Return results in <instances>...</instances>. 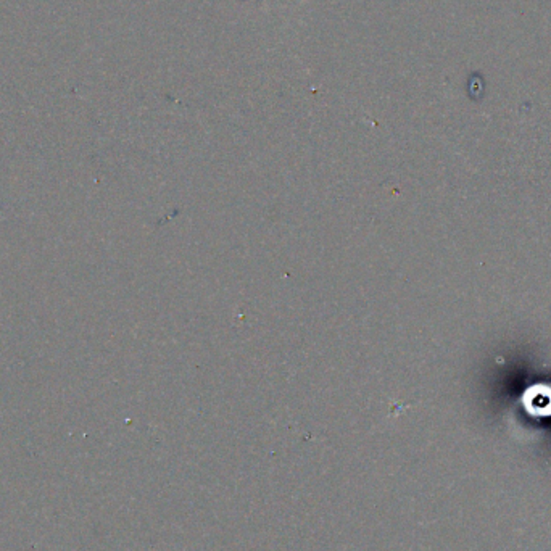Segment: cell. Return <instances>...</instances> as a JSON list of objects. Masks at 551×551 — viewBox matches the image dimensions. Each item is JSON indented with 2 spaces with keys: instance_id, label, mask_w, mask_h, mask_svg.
Returning a JSON list of instances; mask_svg holds the SVG:
<instances>
[{
  "instance_id": "obj_1",
  "label": "cell",
  "mask_w": 551,
  "mask_h": 551,
  "mask_svg": "<svg viewBox=\"0 0 551 551\" xmlns=\"http://www.w3.org/2000/svg\"><path fill=\"white\" fill-rule=\"evenodd\" d=\"M528 410L537 414L551 413V392H545L542 388L528 392Z\"/></svg>"
}]
</instances>
